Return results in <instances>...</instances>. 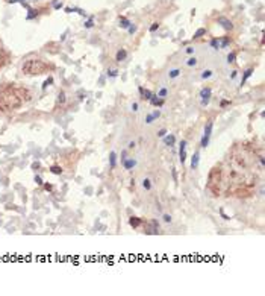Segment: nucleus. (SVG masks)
Segmentation results:
<instances>
[{"label": "nucleus", "instance_id": "nucleus-4", "mask_svg": "<svg viewBox=\"0 0 265 296\" xmlns=\"http://www.w3.org/2000/svg\"><path fill=\"white\" fill-rule=\"evenodd\" d=\"M211 96H212V90L209 87H205V88L200 90V99H202V105H203V106H206V105L209 103Z\"/></svg>", "mask_w": 265, "mask_h": 296}, {"label": "nucleus", "instance_id": "nucleus-15", "mask_svg": "<svg viewBox=\"0 0 265 296\" xmlns=\"http://www.w3.org/2000/svg\"><path fill=\"white\" fill-rule=\"evenodd\" d=\"M174 141H176V138H174L173 134H171V135H167V137H164V143H165L167 146H170V147L174 144Z\"/></svg>", "mask_w": 265, "mask_h": 296}, {"label": "nucleus", "instance_id": "nucleus-26", "mask_svg": "<svg viewBox=\"0 0 265 296\" xmlns=\"http://www.w3.org/2000/svg\"><path fill=\"white\" fill-rule=\"evenodd\" d=\"M205 34H206V29H203V27H202V29H199L195 34H194V38H200V36L205 35Z\"/></svg>", "mask_w": 265, "mask_h": 296}, {"label": "nucleus", "instance_id": "nucleus-17", "mask_svg": "<svg viewBox=\"0 0 265 296\" xmlns=\"http://www.w3.org/2000/svg\"><path fill=\"white\" fill-rule=\"evenodd\" d=\"M252 74H253V68H248V70H246V72H244V76H242V79H241V85L246 84V81H247V79L250 78Z\"/></svg>", "mask_w": 265, "mask_h": 296}, {"label": "nucleus", "instance_id": "nucleus-28", "mask_svg": "<svg viewBox=\"0 0 265 296\" xmlns=\"http://www.w3.org/2000/svg\"><path fill=\"white\" fill-rule=\"evenodd\" d=\"M235 58H236V53L232 52V53L227 55V62H235Z\"/></svg>", "mask_w": 265, "mask_h": 296}, {"label": "nucleus", "instance_id": "nucleus-38", "mask_svg": "<svg viewBox=\"0 0 265 296\" xmlns=\"http://www.w3.org/2000/svg\"><path fill=\"white\" fill-rule=\"evenodd\" d=\"M187 53L188 55H193L194 53V47H187Z\"/></svg>", "mask_w": 265, "mask_h": 296}, {"label": "nucleus", "instance_id": "nucleus-8", "mask_svg": "<svg viewBox=\"0 0 265 296\" xmlns=\"http://www.w3.org/2000/svg\"><path fill=\"white\" fill-rule=\"evenodd\" d=\"M159 115H161V111H159V109H155L151 114H149L147 117H145V123H151L153 120H156Z\"/></svg>", "mask_w": 265, "mask_h": 296}, {"label": "nucleus", "instance_id": "nucleus-33", "mask_svg": "<svg viewBox=\"0 0 265 296\" xmlns=\"http://www.w3.org/2000/svg\"><path fill=\"white\" fill-rule=\"evenodd\" d=\"M35 182H36V184H38V185H42V184H44V182H42V179H41V178H40V176H38V175L35 176Z\"/></svg>", "mask_w": 265, "mask_h": 296}, {"label": "nucleus", "instance_id": "nucleus-21", "mask_svg": "<svg viewBox=\"0 0 265 296\" xmlns=\"http://www.w3.org/2000/svg\"><path fill=\"white\" fill-rule=\"evenodd\" d=\"M212 74H214L212 70H205V72L202 73V79H209V78H212Z\"/></svg>", "mask_w": 265, "mask_h": 296}, {"label": "nucleus", "instance_id": "nucleus-44", "mask_svg": "<svg viewBox=\"0 0 265 296\" xmlns=\"http://www.w3.org/2000/svg\"><path fill=\"white\" fill-rule=\"evenodd\" d=\"M173 178H174V181H177V175H176V170H173Z\"/></svg>", "mask_w": 265, "mask_h": 296}, {"label": "nucleus", "instance_id": "nucleus-13", "mask_svg": "<svg viewBox=\"0 0 265 296\" xmlns=\"http://www.w3.org/2000/svg\"><path fill=\"white\" fill-rule=\"evenodd\" d=\"M109 166H111V169H115V166H117V153L115 152L109 153Z\"/></svg>", "mask_w": 265, "mask_h": 296}, {"label": "nucleus", "instance_id": "nucleus-6", "mask_svg": "<svg viewBox=\"0 0 265 296\" xmlns=\"http://www.w3.org/2000/svg\"><path fill=\"white\" fill-rule=\"evenodd\" d=\"M121 164H123L124 170H132L133 167L136 166V159H133V158H126V159L121 161Z\"/></svg>", "mask_w": 265, "mask_h": 296}, {"label": "nucleus", "instance_id": "nucleus-22", "mask_svg": "<svg viewBox=\"0 0 265 296\" xmlns=\"http://www.w3.org/2000/svg\"><path fill=\"white\" fill-rule=\"evenodd\" d=\"M168 94V90L165 88V87H162L161 90H159V93H158V97H161V99H164V97Z\"/></svg>", "mask_w": 265, "mask_h": 296}, {"label": "nucleus", "instance_id": "nucleus-27", "mask_svg": "<svg viewBox=\"0 0 265 296\" xmlns=\"http://www.w3.org/2000/svg\"><path fill=\"white\" fill-rule=\"evenodd\" d=\"M117 76H118V72H117V70H108V78L114 79V78H117Z\"/></svg>", "mask_w": 265, "mask_h": 296}, {"label": "nucleus", "instance_id": "nucleus-43", "mask_svg": "<svg viewBox=\"0 0 265 296\" xmlns=\"http://www.w3.org/2000/svg\"><path fill=\"white\" fill-rule=\"evenodd\" d=\"M126 159V152H121V161Z\"/></svg>", "mask_w": 265, "mask_h": 296}, {"label": "nucleus", "instance_id": "nucleus-1", "mask_svg": "<svg viewBox=\"0 0 265 296\" xmlns=\"http://www.w3.org/2000/svg\"><path fill=\"white\" fill-rule=\"evenodd\" d=\"M52 68L53 65H48L47 62L41 59H29L23 64L21 72L24 74H44V73H48Z\"/></svg>", "mask_w": 265, "mask_h": 296}, {"label": "nucleus", "instance_id": "nucleus-41", "mask_svg": "<svg viewBox=\"0 0 265 296\" xmlns=\"http://www.w3.org/2000/svg\"><path fill=\"white\" fill-rule=\"evenodd\" d=\"M220 214H221V216H223V219H226V220H229V219H230L229 216H226V214L223 213V210H220Z\"/></svg>", "mask_w": 265, "mask_h": 296}, {"label": "nucleus", "instance_id": "nucleus-23", "mask_svg": "<svg viewBox=\"0 0 265 296\" xmlns=\"http://www.w3.org/2000/svg\"><path fill=\"white\" fill-rule=\"evenodd\" d=\"M211 47H214V49H221V46H220V40L218 38H215V40H212L211 41Z\"/></svg>", "mask_w": 265, "mask_h": 296}, {"label": "nucleus", "instance_id": "nucleus-11", "mask_svg": "<svg viewBox=\"0 0 265 296\" xmlns=\"http://www.w3.org/2000/svg\"><path fill=\"white\" fill-rule=\"evenodd\" d=\"M150 103L153 105V106H158V108H161L164 105V99H161V97H158V96H153L150 99Z\"/></svg>", "mask_w": 265, "mask_h": 296}, {"label": "nucleus", "instance_id": "nucleus-12", "mask_svg": "<svg viewBox=\"0 0 265 296\" xmlns=\"http://www.w3.org/2000/svg\"><path fill=\"white\" fill-rule=\"evenodd\" d=\"M141 223H143V220H141L139 217H133V216H132V217L129 219V225H130V226H133V228H138Z\"/></svg>", "mask_w": 265, "mask_h": 296}, {"label": "nucleus", "instance_id": "nucleus-30", "mask_svg": "<svg viewBox=\"0 0 265 296\" xmlns=\"http://www.w3.org/2000/svg\"><path fill=\"white\" fill-rule=\"evenodd\" d=\"M162 219H164V222H165V223H170V222H171V216H170V214H164Z\"/></svg>", "mask_w": 265, "mask_h": 296}, {"label": "nucleus", "instance_id": "nucleus-3", "mask_svg": "<svg viewBox=\"0 0 265 296\" xmlns=\"http://www.w3.org/2000/svg\"><path fill=\"white\" fill-rule=\"evenodd\" d=\"M220 176H221V170L220 167H214L209 173V187H212L214 184H218L220 182Z\"/></svg>", "mask_w": 265, "mask_h": 296}, {"label": "nucleus", "instance_id": "nucleus-34", "mask_svg": "<svg viewBox=\"0 0 265 296\" xmlns=\"http://www.w3.org/2000/svg\"><path fill=\"white\" fill-rule=\"evenodd\" d=\"M44 188H46L47 191H52V190H53V185H52V184H44Z\"/></svg>", "mask_w": 265, "mask_h": 296}, {"label": "nucleus", "instance_id": "nucleus-39", "mask_svg": "<svg viewBox=\"0 0 265 296\" xmlns=\"http://www.w3.org/2000/svg\"><path fill=\"white\" fill-rule=\"evenodd\" d=\"M127 29H129V34H133V32L136 30V27H135V26H129Z\"/></svg>", "mask_w": 265, "mask_h": 296}, {"label": "nucleus", "instance_id": "nucleus-36", "mask_svg": "<svg viewBox=\"0 0 265 296\" xmlns=\"http://www.w3.org/2000/svg\"><path fill=\"white\" fill-rule=\"evenodd\" d=\"M130 108H132V111H138V103L133 102L132 105H130Z\"/></svg>", "mask_w": 265, "mask_h": 296}, {"label": "nucleus", "instance_id": "nucleus-20", "mask_svg": "<svg viewBox=\"0 0 265 296\" xmlns=\"http://www.w3.org/2000/svg\"><path fill=\"white\" fill-rule=\"evenodd\" d=\"M50 172L55 173V175H61V173H62V169H61L59 166H52V167H50Z\"/></svg>", "mask_w": 265, "mask_h": 296}, {"label": "nucleus", "instance_id": "nucleus-35", "mask_svg": "<svg viewBox=\"0 0 265 296\" xmlns=\"http://www.w3.org/2000/svg\"><path fill=\"white\" fill-rule=\"evenodd\" d=\"M158 27H159V24H158V23H153V24H151V27H150V32H155Z\"/></svg>", "mask_w": 265, "mask_h": 296}, {"label": "nucleus", "instance_id": "nucleus-18", "mask_svg": "<svg viewBox=\"0 0 265 296\" xmlns=\"http://www.w3.org/2000/svg\"><path fill=\"white\" fill-rule=\"evenodd\" d=\"M143 188H144V190H147V191H150L151 188H153V184H151L150 179H147V178H145V179H143Z\"/></svg>", "mask_w": 265, "mask_h": 296}, {"label": "nucleus", "instance_id": "nucleus-19", "mask_svg": "<svg viewBox=\"0 0 265 296\" xmlns=\"http://www.w3.org/2000/svg\"><path fill=\"white\" fill-rule=\"evenodd\" d=\"M130 24H132V23H130V21H129L126 17H121L120 18V27H123V29H127Z\"/></svg>", "mask_w": 265, "mask_h": 296}, {"label": "nucleus", "instance_id": "nucleus-24", "mask_svg": "<svg viewBox=\"0 0 265 296\" xmlns=\"http://www.w3.org/2000/svg\"><path fill=\"white\" fill-rule=\"evenodd\" d=\"M187 65L188 67H195L197 65V58H189V59L187 61Z\"/></svg>", "mask_w": 265, "mask_h": 296}, {"label": "nucleus", "instance_id": "nucleus-16", "mask_svg": "<svg viewBox=\"0 0 265 296\" xmlns=\"http://www.w3.org/2000/svg\"><path fill=\"white\" fill-rule=\"evenodd\" d=\"M218 23H221V24H223V27H224V29H227V30H229V29H232V23H230V21L227 20V18L221 17L220 20H218Z\"/></svg>", "mask_w": 265, "mask_h": 296}, {"label": "nucleus", "instance_id": "nucleus-2", "mask_svg": "<svg viewBox=\"0 0 265 296\" xmlns=\"http://www.w3.org/2000/svg\"><path fill=\"white\" fill-rule=\"evenodd\" d=\"M212 129H214V121L209 120L208 123H206L205 132H203L202 141H200V146H202V147H208V144H209V140H211V135H212Z\"/></svg>", "mask_w": 265, "mask_h": 296}, {"label": "nucleus", "instance_id": "nucleus-10", "mask_svg": "<svg viewBox=\"0 0 265 296\" xmlns=\"http://www.w3.org/2000/svg\"><path fill=\"white\" fill-rule=\"evenodd\" d=\"M199 159H200V153L199 152H195L193 155V158H191V169L195 170L197 167H199Z\"/></svg>", "mask_w": 265, "mask_h": 296}, {"label": "nucleus", "instance_id": "nucleus-29", "mask_svg": "<svg viewBox=\"0 0 265 296\" xmlns=\"http://www.w3.org/2000/svg\"><path fill=\"white\" fill-rule=\"evenodd\" d=\"M52 82H53V78H48V79H46V81H44V84H42V90H46V88H47L48 85L52 84Z\"/></svg>", "mask_w": 265, "mask_h": 296}, {"label": "nucleus", "instance_id": "nucleus-31", "mask_svg": "<svg viewBox=\"0 0 265 296\" xmlns=\"http://www.w3.org/2000/svg\"><path fill=\"white\" fill-rule=\"evenodd\" d=\"M167 135V129H161L159 132H158V137H161V138H164Z\"/></svg>", "mask_w": 265, "mask_h": 296}, {"label": "nucleus", "instance_id": "nucleus-40", "mask_svg": "<svg viewBox=\"0 0 265 296\" xmlns=\"http://www.w3.org/2000/svg\"><path fill=\"white\" fill-rule=\"evenodd\" d=\"M127 147H129V149H133V147H135V141H129Z\"/></svg>", "mask_w": 265, "mask_h": 296}, {"label": "nucleus", "instance_id": "nucleus-14", "mask_svg": "<svg viewBox=\"0 0 265 296\" xmlns=\"http://www.w3.org/2000/svg\"><path fill=\"white\" fill-rule=\"evenodd\" d=\"M180 68H173V70H170L168 72V78L170 79H176V78H179L180 76Z\"/></svg>", "mask_w": 265, "mask_h": 296}, {"label": "nucleus", "instance_id": "nucleus-37", "mask_svg": "<svg viewBox=\"0 0 265 296\" xmlns=\"http://www.w3.org/2000/svg\"><path fill=\"white\" fill-rule=\"evenodd\" d=\"M236 76H238V72H236V70H233V72L230 73V79H235Z\"/></svg>", "mask_w": 265, "mask_h": 296}, {"label": "nucleus", "instance_id": "nucleus-9", "mask_svg": "<svg viewBox=\"0 0 265 296\" xmlns=\"http://www.w3.org/2000/svg\"><path fill=\"white\" fill-rule=\"evenodd\" d=\"M126 58H127V52L124 49H120V50L117 52V55H115V61H117V62H121V61H124Z\"/></svg>", "mask_w": 265, "mask_h": 296}, {"label": "nucleus", "instance_id": "nucleus-7", "mask_svg": "<svg viewBox=\"0 0 265 296\" xmlns=\"http://www.w3.org/2000/svg\"><path fill=\"white\" fill-rule=\"evenodd\" d=\"M138 90H139V94H141V97H143L144 100H150L151 97L155 96V94H153L150 90H145L144 87H139Z\"/></svg>", "mask_w": 265, "mask_h": 296}, {"label": "nucleus", "instance_id": "nucleus-25", "mask_svg": "<svg viewBox=\"0 0 265 296\" xmlns=\"http://www.w3.org/2000/svg\"><path fill=\"white\" fill-rule=\"evenodd\" d=\"M58 103H61V105L65 103V93H62V91L59 93V96H58Z\"/></svg>", "mask_w": 265, "mask_h": 296}, {"label": "nucleus", "instance_id": "nucleus-5", "mask_svg": "<svg viewBox=\"0 0 265 296\" xmlns=\"http://www.w3.org/2000/svg\"><path fill=\"white\" fill-rule=\"evenodd\" d=\"M185 159H187V141L182 140L180 144H179V161L183 164V163H185Z\"/></svg>", "mask_w": 265, "mask_h": 296}, {"label": "nucleus", "instance_id": "nucleus-42", "mask_svg": "<svg viewBox=\"0 0 265 296\" xmlns=\"http://www.w3.org/2000/svg\"><path fill=\"white\" fill-rule=\"evenodd\" d=\"M85 26H86V27H92V20L86 21V23H85Z\"/></svg>", "mask_w": 265, "mask_h": 296}, {"label": "nucleus", "instance_id": "nucleus-32", "mask_svg": "<svg viewBox=\"0 0 265 296\" xmlns=\"http://www.w3.org/2000/svg\"><path fill=\"white\" fill-rule=\"evenodd\" d=\"M227 105H230V100H221V102H220V106H221V108L227 106Z\"/></svg>", "mask_w": 265, "mask_h": 296}]
</instances>
